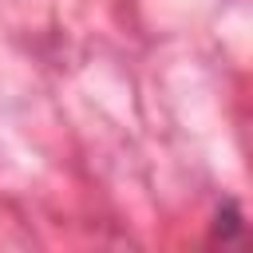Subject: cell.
I'll list each match as a JSON object with an SVG mask.
<instances>
[{
    "label": "cell",
    "mask_w": 253,
    "mask_h": 253,
    "mask_svg": "<svg viewBox=\"0 0 253 253\" xmlns=\"http://www.w3.org/2000/svg\"><path fill=\"white\" fill-rule=\"evenodd\" d=\"M237 233H241V210H237V202H225V206L217 210L213 237H221V241H233Z\"/></svg>",
    "instance_id": "obj_1"
}]
</instances>
